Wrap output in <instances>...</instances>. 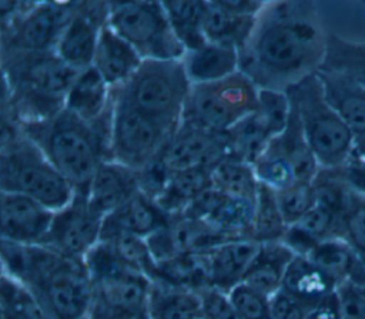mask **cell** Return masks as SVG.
<instances>
[{
    "instance_id": "6da1fadb",
    "label": "cell",
    "mask_w": 365,
    "mask_h": 319,
    "mask_svg": "<svg viewBox=\"0 0 365 319\" xmlns=\"http://www.w3.org/2000/svg\"><path fill=\"white\" fill-rule=\"evenodd\" d=\"M327 34L314 3L267 1L240 51V71L258 88L287 90L319 67Z\"/></svg>"
},
{
    "instance_id": "7a4b0ae2",
    "label": "cell",
    "mask_w": 365,
    "mask_h": 319,
    "mask_svg": "<svg viewBox=\"0 0 365 319\" xmlns=\"http://www.w3.org/2000/svg\"><path fill=\"white\" fill-rule=\"evenodd\" d=\"M1 273L26 285L50 319L87 318L93 285L84 261L67 258L46 245L1 239Z\"/></svg>"
},
{
    "instance_id": "3957f363",
    "label": "cell",
    "mask_w": 365,
    "mask_h": 319,
    "mask_svg": "<svg viewBox=\"0 0 365 319\" xmlns=\"http://www.w3.org/2000/svg\"><path fill=\"white\" fill-rule=\"evenodd\" d=\"M1 70L3 115L17 125L40 124L60 114L78 73L56 51H1Z\"/></svg>"
},
{
    "instance_id": "277c9868",
    "label": "cell",
    "mask_w": 365,
    "mask_h": 319,
    "mask_svg": "<svg viewBox=\"0 0 365 319\" xmlns=\"http://www.w3.org/2000/svg\"><path fill=\"white\" fill-rule=\"evenodd\" d=\"M19 127L68 181L74 194L87 195L100 164L111 160V127L87 124L67 110L44 122Z\"/></svg>"
},
{
    "instance_id": "5b68a950",
    "label": "cell",
    "mask_w": 365,
    "mask_h": 319,
    "mask_svg": "<svg viewBox=\"0 0 365 319\" xmlns=\"http://www.w3.org/2000/svg\"><path fill=\"white\" fill-rule=\"evenodd\" d=\"M0 191L36 199L57 212L71 202L74 189L20 127L3 115Z\"/></svg>"
},
{
    "instance_id": "8992f818",
    "label": "cell",
    "mask_w": 365,
    "mask_h": 319,
    "mask_svg": "<svg viewBox=\"0 0 365 319\" xmlns=\"http://www.w3.org/2000/svg\"><path fill=\"white\" fill-rule=\"evenodd\" d=\"M285 91L319 167L327 169L344 167L355 151V137L325 98L315 71Z\"/></svg>"
},
{
    "instance_id": "52a82bcc",
    "label": "cell",
    "mask_w": 365,
    "mask_h": 319,
    "mask_svg": "<svg viewBox=\"0 0 365 319\" xmlns=\"http://www.w3.org/2000/svg\"><path fill=\"white\" fill-rule=\"evenodd\" d=\"M191 87L182 58L143 60L134 75L113 91L115 98L175 132L182 121Z\"/></svg>"
},
{
    "instance_id": "ba28073f",
    "label": "cell",
    "mask_w": 365,
    "mask_h": 319,
    "mask_svg": "<svg viewBox=\"0 0 365 319\" xmlns=\"http://www.w3.org/2000/svg\"><path fill=\"white\" fill-rule=\"evenodd\" d=\"M74 1H1V51H54Z\"/></svg>"
},
{
    "instance_id": "9c48e42d",
    "label": "cell",
    "mask_w": 365,
    "mask_h": 319,
    "mask_svg": "<svg viewBox=\"0 0 365 319\" xmlns=\"http://www.w3.org/2000/svg\"><path fill=\"white\" fill-rule=\"evenodd\" d=\"M107 24L143 60H181L185 54L163 1H108Z\"/></svg>"
},
{
    "instance_id": "30bf717a",
    "label": "cell",
    "mask_w": 365,
    "mask_h": 319,
    "mask_svg": "<svg viewBox=\"0 0 365 319\" xmlns=\"http://www.w3.org/2000/svg\"><path fill=\"white\" fill-rule=\"evenodd\" d=\"M258 108V87L242 71L222 80L192 84L182 121L225 132Z\"/></svg>"
},
{
    "instance_id": "8fae6325",
    "label": "cell",
    "mask_w": 365,
    "mask_h": 319,
    "mask_svg": "<svg viewBox=\"0 0 365 319\" xmlns=\"http://www.w3.org/2000/svg\"><path fill=\"white\" fill-rule=\"evenodd\" d=\"M84 263L93 285V305L147 310L151 279L123 262L108 242L100 241Z\"/></svg>"
},
{
    "instance_id": "7c38bea8",
    "label": "cell",
    "mask_w": 365,
    "mask_h": 319,
    "mask_svg": "<svg viewBox=\"0 0 365 319\" xmlns=\"http://www.w3.org/2000/svg\"><path fill=\"white\" fill-rule=\"evenodd\" d=\"M173 135V131L114 97L110 141L113 161L141 171L160 160Z\"/></svg>"
},
{
    "instance_id": "4fadbf2b",
    "label": "cell",
    "mask_w": 365,
    "mask_h": 319,
    "mask_svg": "<svg viewBox=\"0 0 365 319\" xmlns=\"http://www.w3.org/2000/svg\"><path fill=\"white\" fill-rule=\"evenodd\" d=\"M104 216L91 209L87 195L74 194V198L63 209L54 212V218L43 245L56 252L84 261L91 249L101 241Z\"/></svg>"
},
{
    "instance_id": "5bb4252c",
    "label": "cell",
    "mask_w": 365,
    "mask_h": 319,
    "mask_svg": "<svg viewBox=\"0 0 365 319\" xmlns=\"http://www.w3.org/2000/svg\"><path fill=\"white\" fill-rule=\"evenodd\" d=\"M227 155L225 132L181 121L163 151L160 162L170 174H174L197 168H212Z\"/></svg>"
},
{
    "instance_id": "9a60e30c",
    "label": "cell",
    "mask_w": 365,
    "mask_h": 319,
    "mask_svg": "<svg viewBox=\"0 0 365 319\" xmlns=\"http://www.w3.org/2000/svg\"><path fill=\"white\" fill-rule=\"evenodd\" d=\"M107 19L108 1H74L71 17L54 50L57 56L77 71L90 67Z\"/></svg>"
},
{
    "instance_id": "2e32d148",
    "label": "cell",
    "mask_w": 365,
    "mask_h": 319,
    "mask_svg": "<svg viewBox=\"0 0 365 319\" xmlns=\"http://www.w3.org/2000/svg\"><path fill=\"white\" fill-rule=\"evenodd\" d=\"M54 211L36 199L0 191V234L3 241L21 245H43Z\"/></svg>"
},
{
    "instance_id": "e0dca14e",
    "label": "cell",
    "mask_w": 365,
    "mask_h": 319,
    "mask_svg": "<svg viewBox=\"0 0 365 319\" xmlns=\"http://www.w3.org/2000/svg\"><path fill=\"white\" fill-rule=\"evenodd\" d=\"M64 110L87 124L111 127L114 114V91L90 66L77 73L66 95Z\"/></svg>"
},
{
    "instance_id": "ac0fdd59",
    "label": "cell",
    "mask_w": 365,
    "mask_h": 319,
    "mask_svg": "<svg viewBox=\"0 0 365 319\" xmlns=\"http://www.w3.org/2000/svg\"><path fill=\"white\" fill-rule=\"evenodd\" d=\"M252 239H228L198 253L205 273L207 286L228 293L244 281L258 251Z\"/></svg>"
},
{
    "instance_id": "d6986e66",
    "label": "cell",
    "mask_w": 365,
    "mask_h": 319,
    "mask_svg": "<svg viewBox=\"0 0 365 319\" xmlns=\"http://www.w3.org/2000/svg\"><path fill=\"white\" fill-rule=\"evenodd\" d=\"M325 98L355 137V151L365 150V87L338 71L317 68Z\"/></svg>"
},
{
    "instance_id": "ffe728a7",
    "label": "cell",
    "mask_w": 365,
    "mask_h": 319,
    "mask_svg": "<svg viewBox=\"0 0 365 319\" xmlns=\"http://www.w3.org/2000/svg\"><path fill=\"white\" fill-rule=\"evenodd\" d=\"M170 219L171 216L155 201L138 192L104 218L101 239L115 235H133L148 239L165 228Z\"/></svg>"
},
{
    "instance_id": "44dd1931",
    "label": "cell",
    "mask_w": 365,
    "mask_h": 319,
    "mask_svg": "<svg viewBox=\"0 0 365 319\" xmlns=\"http://www.w3.org/2000/svg\"><path fill=\"white\" fill-rule=\"evenodd\" d=\"M138 192V172L108 160L97 168L87 191V202L106 218Z\"/></svg>"
},
{
    "instance_id": "7402d4cb",
    "label": "cell",
    "mask_w": 365,
    "mask_h": 319,
    "mask_svg": "<svg viewBox=\"0 0 365 319\" xmlns=\"http://www.w3.org/2000/svg\"><path fill=\"white\" fill-rule=\"evenodd\" d=\"M143 58L121 38L108 24L100 33V38L93 57V67L113 88L125 84L141 66Z\"/></svg>"
},
{
    "instance_id": "603a6c76",
    "label": "cell",
    "mask_w": 365,
    "mask_h": 319,
    "mask_svg": "<svg viewBox=\"0 0 365 319\" xmlns=\"http://www.w3.org/2000/svg\"><path fill=\"white\" fill-rule=\"evenodd\" d=\"M336 286V282L311 259L295 255L285 272L281 289L308 309H312L332 296Z\"/></svg>"
},
{
    "instance_id": "cb8c5ba5",
    "label": "cell",
    "mask_w": 365,
    "mask_h": 319,
    "mask_svg": "<svg viewBox=\"0 0 365 319\" xmlns=\"http://www.w3.org/2000/svg\"><path fill=\"white\" fill-rule=\"evenodd\" d=\"M147 313L150 319H202L198 291L157 278L151 281Z\"/></svg>"
},
{
    "instance_id": "d4e9b609",
    "label": "cell",
    "mask_w": 365,
    "mask_h": 319,
    "mask_svg": "<svg viewBox=\"0 0 365 319\" xmlns=\"http://www.w3.org/2000/svg\"><path fill=\"white\" fill-rule=\"evenodd\" d=\"M265 152L287 162L299 182H312L321 168L304 137L294 108L287 128L269 141Z\"/></svg>"
},
{
    "instance_id": "484cf974",
    "label": "cell",
    "mask_w": 365,
    "mask_h": 319,
    "mask_svg": "<svg viewBox=\"0 0 365 319\" xmlns=\"http://www.w3.org/2000/svg\"><path fill=\"white\" fill-rule=\"evenodd\" d=\"M182 64L191 84L212 83L240 71V51L207 41L200 48L187 51Z\"/></svg>"
},
{
    "instance_id": "4316f807",
    "label": "cell",
    "mask_w": 365,
    "mask_h": 319,
    "mask_svg": "<svg viewBox=\"0 0 365 319\" xmlns=\"http://www.w3.org/2000/svg\"><path fill=\"white\" fill-rule=\"evenodd\" d=\"M294 256L295 253L282 241L259 244L242 282L264 295L272 296L281 289Z\"/></svg>"
},
{
    "instance_id": "83f0119b",
    "label": "cell",
    "mask_w": 365,
    "mask_h": 319,
    "mask_svg": "<svg viewBox=\"0 0 365 319\" xmlns=\"http://www.w3.org/2000/svg\"><path fill=\"white\" fill-rule=\"evenodd\" d=\"M257 17L237 16L225 10L218 1H207L202 23L204 36L208 43L234 47L241 51L254 31Z\"/></svg>"
},
{
    "instance_id": "f1b7e54d",
    "label": "cell",
    "mask_w": 365,
    "mask_h": 319,
    "mask_svg": "<svg viewBox=\"0 0 365 319\" xmlns=\"http://www.w3.org/2000/svg\"><path fill=\"white\" fill-rule=\"evenodd\" d=\"M211 187V168H197L170 174L168 182L155 204L171 218L181 215L188 205Z\"/></svg>"
},
{
    "instance_id": "f546056e",
    "label": "cell",
    "mask_w": 365,
    "mask_h": 319,
    "mask_svg": "<svg viewBox=\"0 0 365 319\" xmlns=\"http://www.w3.org/2000/svg\"><path fill=\"white\" fill-rule=\"evenodd\" d=\"M211 187L227 197L255 202L259 181L252 164L227 155L211 168Z\"/></svg>"
},
{
    "instance_id": "4dcf8cb0",
    "label": "cell",
    "mask_w": 365,
    "mask_h": 319,
    "mask_svg": "<svg viewBox=\"0 0 365 319\" xmlns=\"http://www.w3.org/2000/svg\"><path fill=\"white\" fill-rule=\"evenodd\" d=\"M274 138L264 118L258 111L251 113L225 131L228 155L254 165Z\"/></svg>"
},
{
    "instance_id": "1f68e13d",
    "label": "cell",
    "mask_w": 365,
    "mask_h": 319,
    "mask_svg": "<svg viewBox=\"0 0 365 319\" xmlns=\"http://www.w3.org/2000/svg\"><path fill=\"white\" fill-rule=\"evenodd\" d=\"M255 202L222 195L204 221L225 239H251Z\"/></svg>"
},
{
    "instance_id": "d6a6232c",
    "label": "cell",
    "mask_w": 365,
    "mask_h": 319,
    "mask_svg": "<svg viewBox=\"0 0 365 319\" xmlns=\"http://www.w3.org/2000/svg\"><path fill=\"white\" fill-rule=\"evenodd\" d=\"M207 1H163L170 24L187 51L200 48L207 43L204 36V13Z\"/></svg>"
},
{
    "instance_id": "836d02e7",
    "label": "cell",
    "mask_w": 365,
    "mask_h": 319,
    "mask_svg": "<svg viewBox=\"0 0 365 319\" xmlns=\"http://www.w3.org/2000/svg\"><path fill=\"white\" fill-rule=\"evenodd\" d=\"M318 68L338 71L365 87V43L346 40L328 33L325 54Z\"/></svg>"
},
{
    "instance_id": "e575fe53",
    "label": "cell",
    "mask_w": 365,
    "mask_h": 319,
    "mask_svg": "<svg viewBox=\"0 0 365 319\" xmlns=\"http://www.w3.org/2000/svg\"><path fill=\"white\" fill-rule=\"evenodd\" d=\"M287 229L288 225L281 214L277 192L259 182L254 206L251 239L257 244L281 242Z\"/></svg>"
},
{
    "instance_id": "d590c367",
    "label": "cell",
    "mask_w": 365,
    "mask_h": 319,
    "mask_svg": "<svg viewBox=\"0 0 365 319\" xmlns=\"http://www.w3.org/2000/svg\"><path fill=\"white\" fill-rule=\"evenodd\" d=\"M0 319H50V316L26 285L1 273Z\"/></svg>"
},
{
    "instance_id": "8d00e7d4",
    "label": "cell",
    "mask_w": 365,
    "mask_h": 319,
    "mask_svg": "<svg viewBox=\"0 0 365 319\" xmlns=\"http://www.w3.org/2000/svg\"><path fill=\"white\" fill-rule=\"evenodd\" d=\"M101 241L108 242L121 261L133 269L148 276L151 281L158 278V263L151 253L147 239L133 235H115Z\"/></svg>"
},
{
    "instance_id": "74e56055",
    "label": "cell",
    "mask_w": 365,
    "mask_h": 319,
    "mask_svg": "<svg viewBox=\"0 0 365 319\" xmlns=\"http://www.w3.org/2000/svg\"><path fill=\"white\" fill-rule=\"evenodd\" d=\"M258 114L267 122L274 137L279 135L288 125L292 105L285 90L258 88Z\"/></svg>"
},
{
    "instance_id": "f35d334b",
    "label": "cell",
    "mask_w": 365,
    "mask_h": 319,
    "mask_svg": "<svg viewBox=\"0 0 365 319\" xmlns=\"http://www.w3.org/2000/svg\"><path fill=\"white\" fill-rule=\"evenodd\" d=\"M277 192L278 205L287 225H294L317 205V191L312 182H295Z\"/></svg>"
},
{
    "instance_id": "ab89813d",
    "label": "cell",
    "mask_w": 365,
    "mask_h": 319,
    "mask_svg": "<svg viewBox=\"0 0 365 319\" xmlns=\"http://www.w3.org/2000/svg\"><path fill=\"white\" fill-rule=\"evenodd\" d=\"M227 295L242 319H272L271 296L244 282L232 288Z\"/></svg>"
},
{
    "instance_id": "60d3db41",
    "label": "cell",
    "mask_w": 365,
    "mask_h": 319,
    "mask_svg": "<svg viewBox=\"0 0 365 319\" xmlns=\"http://www.w3.org/2000/svg\"><path fill=\"white\" fill-rule=\"evenodd\" d=\"M344 239L365 262V198L352 189L344 214Z\"/></svg>"
},
{
    "instance_id": "b9f144b4",
    "label": "cell",
    "mask_w": 365,
    "mask_h": 319,
    "mask_svg": "<svg viewBox=\"0 0 365 319\" xmlns=\"http://www.w3.org/2000/svg\"><path fill=\"white\" fill-rule=\"evenodd\" d=\"M341 319H365V286L342 282L335 291Z\"/></svg>"
},
{
    "instance_id": "7bdbcfd3",
    "label": "cell",
    "mask_w": 365,
    "mask_h": 319,
    "mask_svg": "<svg viewBox=\"0 0 365 319\" xmlns=\"http://www.w3.org/2000/svg\"><path fill=\"white\" fill-rule=\"evenodd\" d=\"M198 293L202 305V319H242L227 293L210 286L200 289Z\"/></svg>"
},
{
    "instance_id": "ee69618b",
    "label": "cell",
    "mask_w": 365,
    "mask_h": 319,
    "mask_svg": "<svg viewBox=\"0 0 365 319\" xmlns=\"http://www.w3.org/2000/svg\"><path fill=\"white\" fill-rule=\"evenodd\" d=\"M309 310L282 289L271 296L272 319H307Z\"/></svg>"
},
{
    "instance_id": "f6af8a7d",
    "label": "cell",
    "mask_w": 365,
    "mask_h": 319,
    "mask_svg": "<svg viewBox=\"0 0 365 319\" xmlns=\"http://www.w3.org/2000/svg\"><path fill=\"white\" fill-rule=\"evenodd\" d=\"M339 171L346 185L365 198V150L354 151L349 161Z\"/></svg>"
},
{
    "instance_id": "bcb514c9",
    "label": "cell",
    "mask_w": 365,
    "mask_h": 319,
    "mask_svg": "<svg viewBox=\"0 0 365 319\" xmlns=\"http://www.w3.org/2000/svg\"><path fill=\"white\" fill-rule=\"evenodd\" d=\"M90 319H150L147 310H131V309H113L98 305H91Z\"/></svg>"
},
{
    "instance_id": "7dc6e473",
    "label": "cell",
    "mask_w": 365,
    "mask_h": 319,
    "mask_svg": "<svg viewBox=\"0 0 365 319\" xmlns=\"http://www.w3.org/2000/svg\"><path fill=\"white\" fill-rule=\"evenodd\" d=\"M307 319H341L335 293L322 300L321 303H318L315 308H312Z\"/></svg>"
},
{
    "instance_id": "c3c4849f",
    "label": "cell",
    "mask_w": 365,
    "mask_h": 319,
    "mask_svg": "<svg viewBox=\"0 0 365 319\" xmlns=\"http://www.w3.org/2000/svg\"><path fill=\"white\" fill-rule=\"evenodd\" d=\"M80 319H90V318H88V316H87V318H80Z\"/></svg>"
}]
</instances>
